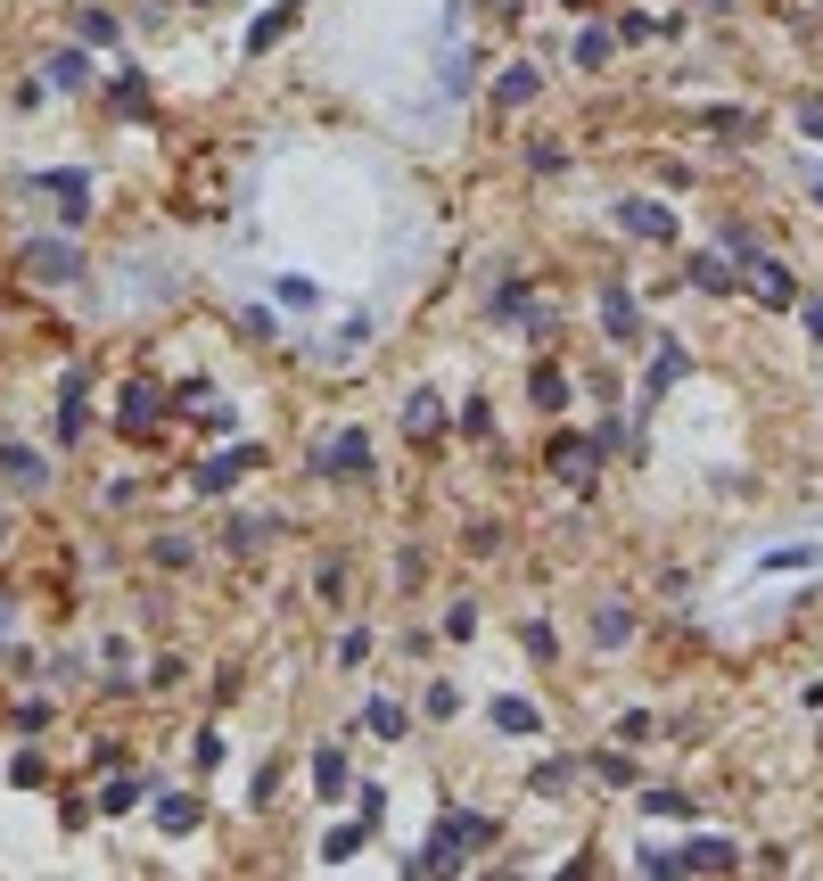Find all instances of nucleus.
Here are the masks:
<instances>
[{
  "instance_id": "51",
  "label": "nucleus",
  "mask_w": 823,
  "mask_h": 881,
  "mask_svg": "<svg viewBox=\"0 0 823 881\" xmlns=\"http://www.w3.org/2000/svg\"><path fill=\"white\" fill-rule=\"evenodd\" d=\"M445 635H453V643L478 635V601H453V610H445Z\"/></svg>"
},
{
  "instance_id": "56",
  "label": "nucleus",
  "mask_w": 823,
  "mask_h": 881,
  "mask_svg": "<svg viewBox=\"0 0 823 881\" xmlns=\"http://www.w3.org/2000/svg\"><path fill=\"white\" fill-rule=\"evenodd\" d=\"M807 198H815V215H823V182H815V189H807Z\"/></svg>"
},
{
  "instance_id": "25",
  "label": "nucleus",
  "mask_w": 823,
  "mask_h": 881,
  "mask_svg": "<svg viewBox=\"0 0 823 881\" xmlns=\"http://www.w3.org/2000/svg\"><path fill=\"white\" fill-rule=\"evenodd\" d=\"M108 108H115V115H124V124H132V115L149 108V75H140V66H124V75L108 83Z\"/></svg>"
},
{
  "instance_id": "8",
  "label": "nucleus",
  "mask_w": 823,
  "mask_h": 881,
  "mask_svg": "<svg viewBox=\"0 0 823 881\" xmlns=\"http://www.w3.org/2000/svg\"><path fill=\"white\" fill-rule=\"evenodd\" d=\"M684 281H692L700 297H733V289H741V264H733L725 247H700V256L684 264Z\"/></svg>"
},
{
  "instance_id": "11",
  "label": "nucleus",
  "mask_w": 823,
  "mask_h": 881,
  "mask_svg": "<svg viewBox=\"0 0 823 881\" xmlns=\"http://www.w3.org/2000/svg\"><path fill=\"white\" fill-rule=\"evenodd\" d=\"M91 50H83V41H66V50H50L41 58V83H50V91H91Z\"/></svg>"
},
{
  "instance_id": "33",
  "label": "nucleus",
  "mask_w": 823,
  "mask_h": 881,
  "mask_svg": "<svg viewBox=\"0 0 823 881\" xmlns=\"http://www.w3.org/2000/svg\"><path fill=\"white\" fill-rule=\"evenodd\" d=\"M363 346H371V321H363V314H355V321H346V330H337V338H330V346H321V355H330V363H355V355H363Z\"/></svg>"
},
{
  "instance_id": "3",
  "label": "nucleus",
  "mask_w": 823,
  "mask_h": 881,
  "mask_svg": "<svg viewBox=\"0 0 823 881\" xmlns=\"http://www.w3.org/2000/svg\"><path fill=\"white\" fill-rule=\"evenodd\" d=\"M17 189L25 198H50L66 223H91V173L83 166H34V173H17Z\"/></svg>"
},
{
  "instance_id": "35",
  "label": "nucleus",
  "mask_w": 823,
  "mask_h": 881,
  "mask_svg": "<svg viewBox=\"0 0 823 881\" xmlns=\"http://www.w3.org/2000/svg\"><path fill=\"white\" fill-rule=\"evenodd\" d=\"M469 66H478L469 50H445V75H437V91H445V99H462V91H469Z\"/></svg>"
},
{
  "instance_id": "54",
  "label": "nucleus",
  "mask_w": 823,
  "mask_h": 881,
  "mask_svg": "<svg viewBox=\"0 0 823 881\" xmlns=\"http://www.w3.org/2000/svg\"><path fill=\"white\" fill-rule=\"evenodd\" d=\"M807 338L823 346V297H807Z\"/></svg>"
},
{
  "instance_id": "17",
  "label": "nucleus",
  "mask_w": 823,
  "mask_h": 881,
  "mask_svg": "<svg viewBox=\"0 0 823 881\" xmlns=\"http://www.w3.org/2000/svg\"><path fill=\"white\" fill-rule=\"evenodd\" d=\"M536 91H543V66H527V58H511L494 75V108H536Z\"/></svg>"
},
{
  "instance_id": "36",
  "label": "nucleus",
  "mask_w": 823,
  "mask_h": 881,
  "mask_svg": "<svg viewBox=\"0 0 823 881\" xmlns=\"http://www.w3.org/2000/svg\"><path fill=\"white\" fill-rule=\"evenodd\" d=\"M700 115H709L725 140H749V132H758V115H749V108H700Z\"/></svg>"
},
{
  "instance_id": "52",
  "label": "nucleus",
  "mask_w": 823,
  "mask_h": 881,
  "mask_svg": "<svg viewBox=\"0 0 823 881\" xmlns=\"http://www.w3.org/2000/svg\"><path fill=\"white\" fill-rule=\"evenodd\" d=\"M189 750H198V767H223V750H231V742H223V733H214V725H206L198 742H189Z\"/></svg>"
},
{
  "instance_id": "1",
  "label": "nucleus",
  "mask_w": 823,
  "mask_h": 881,
  "mask_svg": "<svg viewBox=\"0 0 823 881\" xmlns=\"http://www.w3.org/2000/svg\"><path fill=\"white\" fill-rule=\"evenodd\" d=\"M494 824L478 816V807H445V824H437V841L420 848V857H404V873H462L469 848H487Z\"/></svg>"
},
{
  "instance_id": "21",
  "label": "nucleus",
  "mask_w": 823,
  "mask_h": 881,
  "mask_svg": "<svg viewBox=\"0 0 823 881\" xmlns=\"http://www.w3.org/2000/svg\"><path fill=\"white\" fill-rule=\"evenodd\" d=\"M83 395H91V379L66 371V388H58V445H75V437H83V413H91Z\"/></svg>"
},
{
  "instance_id": "14",
  "label": "nucleus",
  "mask_w": 823,
  "mask_h": 881,
  "mask_svg": "<svg viewBox=\"0 0 823 881\" xmlns=\"http://www.w3.org/2000/svg\"><path fill=\"white\" fill-rule=\"evenodd\" d=\"M355 791V767H346V742H321L314 750V799H346Z\"/></svg>"
},
{
  "instance_id": "32",
  "label": "nucleus",
  "mask_w": 823,
  "mask_h": 881,
  "mask_svg": "<svg viewBox=\"0 0 823 881\" xmlns=\"http://www.w3.org/2000/svg\"><path fill=\"white\" fill-rule=\"evenodd\" d=\"M610 50H617V34H610V25H585L568 58H577V66H610Z\"/></svg>"
},
{
  "instance_id": "20",
  "label": "nucleus",
  "mask_w": 823,
  "mask_h": 881,
  "mask_svg": "<svg viewBox=\"0 0 823 881\" xmlns=\"http://www.w3.org/2000/svg\"><path fill=\"white\" fill-rule=\"evenodd\" d=\"M487 717H494V733H511V742H536V733H543V717H536V700H519V693H503V700H487Z\"/></svg>"
},
{
  "instance_id": "31",
  "label": "nucleus",
  "mask_w": 823,
  "mask_h": 881,
  "mask_svg": "<svg viewBox=\"0 0 823 881\" xmlns=\"http://www.w3.org/2000/svg\"><path fill=\"white\" fill-rule=\"evenodd\" d=\"M568 783H577V767H568V758H543V767L527 774V791H536V799H561Z\"/></svg>"
},
{
  "instance_id": "27",
  "label": "nucleus",
  "mask_w": 823,
  "mask_h": 881,
  "mask_svg": "<svg viewBox=\"0 0 823 881\" xmlns=\"http://www.w3.org/2000/svg\"><path fill=\"white\" fill-rule=\"evenodd\" d=\"M363 725H371L379 742H404V733H412V717H404V700H388V693H379L371 709H363Z\"/></svg>"
},
{
  "instance_id": "49",
  "label": "nucleus",
  "mask_w": 823,
  "mask_h": 881,
  "mask_svg": "<svg viewBox=\"0 0 823 881\" xmlns=\"http://www.w3.org/2000/svg\"><path fill=\"white\" fill-rule=\"evenodd\" d=\"M651 709H626V717H617V742H626V750H635V742H651Z\"/></svg>"
},
{
  "instance_id": "10",
  "label": "nucleus",
  "mask_w": 823,
  "mask_h": 881,
  "mask_svg": "<svg viewBox=\"0 0 823 881\" xmlns=\"http://www.w3.org/2000/svg\"><path fill=\"white\" fill-rule=\"evenodd\" d=\"M601 338H610V346H635V338H642V314H635V289H626V281L601 289Z\"/></svg>"
},
{
  "instance_id": "53",
  "label": "nucleus",
  "mask_w": 823,
  "mask_h": 881,
  "mask_svg": "<svg viewBox=\"0 0 823 881\" xmlns=\"http://www.w3.org/2000/svg\"><path fill=\"white\" fill-rule=\"evenodd\" d=\"M157 561H165V568H189V536H157Z\"/></svg>"
},
{
  "instance_id": "18",
  "label": "nucleus",
  "mask_w": 823,
  "mask_h": 881,
  "mask_svg": "<svg viewBox=\"0 0 823 881\" xmlns=\"http://www.w3.org/2000/svg\"><path fill=\"white\" fill-rule=\"evenodd\" d=\"M741 272H749V289H758V305H790L799 297V281H790L783 256H758V264H741Z\"/></svg>"
},
{
  "instance_id": "39",
  "label": "nucleus",
  "mask_w": 823,
  "mask_h": 881,
  "mask_svg": "<svg viewBox=\"0 0 823 881\" xmlns=\"http://www.w3.org/2000/svg\"><path fill=\"white\" fill-rule=\"evenodd\" d=\"M314 594H321V601H346V561H337V552L314 568Z\"/></svg>"
},
{
  "instance_id": "43",
  "label": "nucleus",
  "mask_w": 823,
  "mask_h": 881,
  "mask_svg": "<svg viewBox=\"0 0 823 881\" xmlns=\"http://www.w3.org/2000/svg\"><path fill=\"white\" fill-rule=\"evenodd\" d=\"M593 774H601V783H617V791H626V783H635V758H626V750H601V758H593Z\"/></svg>"
},
{
  "instance_id": "45",
  "label": "nucleus",
  "mask_w": 823,
  "mask_h": 881,
  "mask_svg": "<svg viewBox=\"0 0 823 881\" xmlns=\"http://www.w3.org/2000/svg\"><path fill=\"white\" fill-rule=\"evenodd\" d=\"M9 783H17V791H34V783H50V767H41L34 750H17V758H9Z\"/></svg>"
},
{
  "instance_id": "13",
  "label": "nucleus",
  "mask_w": 823,
  "mask_h": 881,
  "mask_svg": "<svg viewBox=\"0 0 823 881\" xmlns=\"http://www.w3.org/2000/svg\"><path fill=\"white\" fill-rule=\"evenodd\" d=\"M149 807H157V832H165V841H182V832L206 824V799H189V791H149Z\"/></svg>"
},
{
  "instance_id": "34",
  "label": "nucleus",
  "mask_w": 823,
  "mask_h": 881,
  "mask_svg": "<svg viewBox=\"0 0 823 881\" xmlns=\"http://www.w3.org/2000/svg\"><path fill=\"white\" fill-rule=\"evenodd\" d=\"M519 643H527V659H536V668H552V659H561V635H552L543 619H527V626H519Z\"/></svg>"
},
{
  "instance_id": "15",
  "label": "nucleus",
  "mask_w": 823,
  "mask_h": 881,
  "mask_svg": "<svg viewBox=\"0 0 823 881\" xmlns=\"http://www.w3.org/2000/svg\"><path fill=\"white\" fill-rule=\"evenodd\" d=\"M675 865H684V873H741V848L709 832V841H684V848H675Z\"/></svg>"
},
{
  "instance_id": "6",
  "label": "nucleus",
  "mask_w": 823,
  "mask_h": 881,
  "mask_svg": "<svg viewBox=\"0 0 823 881\" xmlns=\"http://www.w3.org/2000/svg\"><path fill=\"white\" fill-rule=\"evenodd\" d=\"M610 223L635 240H675V207H659V198H610Z\"/></svg>"
},
{
  "instance_id": "22",
  "label": "nucleus",
  "mask_w": 823,
  "mask_h": 881,
  "mask_svg": "<svg viewBox=\"0 0 823 881\" xmlns=\"http://www.w3.org/2000/svg\"><path fill=\"white\" fill-rule=\"evenodd\" d=\"M626 643H635V610H626V601H601L593 610V651H626Z\"/></svg>"
},
{
  "instance_id": "55",
  "label": "nucleus",
  "mask_w": 823,
  "mask_h": 881,
  "mask_svg": "<svg viewBox=\"0 0 823 881\" xmlns=\"http://www.w3.org/2000/svg\"><path fill=\"white\" fill-rule=\"evenodd\" d=\"M9 619H17V601H0V635H9Z\"/></svg>"
},
{
  "instance_id": "12",
  "label": "nucleus",
  "mask_w": 823,
  "mask_h": 881,
  "mask_svg": "<svg viewBox=\"0 0 823 881\" xmlns=\"http://www.w3.org/2000/svg\"><path fill=\"white\" fill-rule=\"evenodd\" d=\"M0 478H9L17 494H41L50 487V462H41L34 445H17V437H0Z\"/></svg>"
},
{
  "instance_id": "23",
  "label": "nucleus",
  "mask_w": 823,
  "mask_h": 881,
  "mask_svg": "<svg viewBox=\"0 0 823 881\" xmlns=\"http://www.w3.org/2000/svg\"><path fill=\"white\" fill-rule=\"evenodd\" d=\"M297 9H305V0H272V9H263V17L247 25V58H263V50H272V41H281L288 25H297Z\"/></svg>"
},
{
  "instance_id": "47",
  "label": "nucleus",
  "mask_w": 823,
  "mask_h": 881,
  "mask_svg": "<svg viewBox=\"0 0 823 881\" xmlns=\"http://www.w3.org/2000/svg\"><path fill=\"white\" fill-rule=\"evenodd\" d=\"M272 297H281V305H314V297H321V289H314V281H305V272H281V281H272Z\"/></svg>"
},
{
  "instance_id": "50",
  "label": "nucleus",
  "mask_w": 823,
  "mask_h": 881,
  "mask_svg": "<svg viewBox=\"0 0 823 881\" xmlns=\"http://www.w3.org/2000/svg\"><path fill=\"white\" fill-rule=\"evenodd\" d=\"M462 429L469 437H494V404H487V395H469V404H462Z\"/></svg>"
},
{
  "instance_id": "46",
  "label": "nucleus",
  "mask_w": 823,
  "mask_h": 881,
  "mask_svg": "<svg viewBox=\"0 0 823 881\" xmlns=\"http://www.w3.org/2000/svg\"><path fill=\"white\" fill-rule=\"evenodd\" d=\"M635 873L667 881V873H684V865H675V848H635Z\"/></svg>"
},
{
  "instance_id": "29",
  "label": "nucleus",
  "mask_w": 823,
  "mask_h": 881,
  "mask_svg": "<svg viewBox=\"0 0 823 881\" xmlns=\"http://www.w3.org/2000/svg\"><path fill=\"white\" fill-rule=\"evenodd\" d=\"M363 841H371V824H337L330 841H321V865H355V857H363Z\"/></svg>"
},
{
  "instance_id": "38",
  "label": "nucleus",
  "mask_w": 823,
  "mask_h": 881,
  "mask_svg": "<svg viewBox=\"0 0 823 881\" xmlns=\"http://www.w3.org/2000/svg\"><path fill=\"white\" fill-rule=\"evenodd\" d=\"M716 247H725L733 264H758V256H766V247H758V231H741V223H725V240H716Z\"/></svg>"
},
{
  "instance_id": "2",
  "label": "nucleus",
  "mask_w": 823,
  "mask_h": 881,
  "mask_svg": "<svg viewBox=\"0 0 823 881\" xmlns=\"http://www.w3.org/2000/svg\"><path fill=\"white\" fill-rule=\"evenodd\" d=\"M17 272L41 289H75L83 281V247L66 240V231H34V240H17Z\"/></svg>"
},
{
  "instance_id": "24",
  "label": "nucleus",
  "mask_w": 823,
  "mask_h": 881,
  "mask_svg": "<svg viewBox=\"0 0 823 881\" xmlns=\"http://www.w3.org/2000/svg\"><path fill=\"white\" fill-rule=\"evenodd\" d=\"M395 413H404V429H412V437H437V429H445V404H437V388H412Z\"/></svg>"
},
{
  "instance_id": "48",
  "label": "nucleus",
  "mask_w": 823,
  "mask_h": 881,
  "mask_svg": "<svg viewBox=\"0 0 823 881\" xmlns=\"http://www.w3.org/2000/svg\"><path fill=\"white\" fill-rule=\"evenodd\" d=\"M173 404H182V413H198V420H206V413H214V404H223V395L206 388V379H189V388H182V395H173Z\"/></svg>"
},
{
  "instance_id": "37",
  "label": "nucleus",
  "mask_w": 823,
  "mask_h": 881,
  "mask_svg": "<svg viewBox=\"0 0 823 881\" xmlns=\"http://www.w3.org/2000/svg\"><path fill=\"white\" fill-rule=\"evenodd\" d=\"M766 568H823V544H774Z\"/></svg>"
},
{
  "instance_id": "9",
  "label": "nucleus",
  "mask_w": 823,
  "mask_h": 881,
  "mask_svg": "<svg viewBox=\"0 0 823 881\" xmlns=\"http://www.w3.org/2000/svg\"><path fill=\"white\" fill-rule=\"evenodd\" d=\"M256 462H263L256 445H239V453H206V462L189 469V487H198V494H231V487H239V469H256Z\"/></svg>"
},
{
  "instance_id": "16",
  "label": "nucleus",
  "mask_w": 823,
  "mask_h": 881,
  "mask_svg": "<svg viewBox=\"0 0 823 881\" xmlns=\"http://www.w3.org/2000/svg\"><path fill=\"white\" fill-rule=\"evenodd\" d=\"M527 404H536L543 420L568 413V371H561V363H536V371H527Z\"/></svg>"
},
{
  "instance_id": "30",
  "label": "nucleus",
  "mask_w": 823,
  "mask_h": 881,
  "mask_svg": "<svg viewBox=\"0 0 823 881\" xmlns=\"http://www.w3.org/2000/svg\"><path fill=\"white\" fill-rule=\"evenodd\" d=\"M115 34H124V25H115L108 9H75V41H83V50H108Z\"/></svg>"
},
{
  "instance_id": "4",
  "label": "nucleus",
  "mask_w": 823,
  "mask_h": 881,
  "mask_svg": "<svg viewBox=\"0 0 823 881\" xmlns=\"http://www.w3.org/2000/svg\"><path fill=\"white\" fill-rule=\"evenodd\" d=\"M314 469H321V478H371V437H363V429L321 437V445H314Z\"/></svg>"
},
{
  "instance_id": "42",
  "label": "nucleus",
  "mask_w": 823,
  "mask_h": 881,
  "mask_svg": "<svg viewBox=\"0 0 823 881\" xmlns=\"http://www.w3.org/2000/svg\"><path fill=\"white\" fill-rule=\"evenodd\" d=\"M642 807H651V816H675V824L692 816V799H684V791H667V783H659V791H642Z\"/></svg>"
},
{
  "instance_id": "40",
  "label": "nucleus",
  "mask_w": 823,
  "mask_h": 881,
  "mask_svg": "<svg viewBox=\"0 0 823 881\" xmlns=\"http://www.w3.org/2000/svg\"><path fill=\"white\" fill-rule=\"evenodd\" d=\"M790 115H799V140H815V149H823V91H807Z\"/></svg>"
},
{
  "instance_id": "28",
  "label": "nucleus",
  "mask_w": 823,
  "mask_h": 881,
  "mask_svg": "<svg viewBox=\"0 0 823 881\" xmlns=\"http://www.w3.org/2000/svg\"><path fill=\"white\" fill-rule=\"evenodd\" d=\"M140 799H149V783H140V774H115V783L99 791V816H132Z\"/></svg>"
},
{
  "instance_id": "26",
  "label": "nucleus",
  "mask_w": 823,
  "mask_h": 881,
  "mask_svg": "<svg viewBox=\"0 0 823 881\" xmlns=\"http://www.w3.org/2000/svg\"><path fill=\"white\" fill-rule=\"evenodd\" d=\"M272 536H281V519H272V511H247V519H231V552H263Z\"/></svg>"
},
{
  "instance_id": "44",
  "label": "nucleus",
  "mask_w": 823,
  "mask_h": 881,
  "mask_svg": "<svg viewBox=\"0 0 823 881\" xmlns=\"http://www.w3.org/2000/svg\"><path fill=\"white\" fill-rule=\"evenodd\" d=\"M99 659H108V684H115V693H132V651H124V643H99Z\"/></svg>"
},
{
  "instance_id": "41",
  "label": "nucleus",
  "mask_w": 823,
  "mask_h": 881,
  "mask_svg": "<svg viewBox=\"0 0 823 881\" xmlns=\"http://www.w3.org/2000/svg\"><path fill=\"white\" fill-rule=\"evenodd\" d=\"M363 659H371V626H346L337 635V668H363Z\"/></svg>"
},
{
  "instance_id": "19",
  "label": "nucleus",
  "mask_w": 823,
  "mask_h": 881,
  "mask_svg": "<svg viewBox=\"0 0 823 881\" xmlns=\"http://www.w3.org/2000/svg\"><path fill=\"white\" fill-rule=\"evenodd\" d=\"M684 371H692V355H684V346H659V355H651V371H642V395H635V404L651 413V404H659V395H667Z\"/></svg>"
},
{
  "instance_id": "5",
  "label": "nucleus",
  "mask_w": 823,
  "mask_h": 881,
  "mask_svg": "<svg viewBox=\"0 0 823 881\" xmlns=\"http://www.w3.org/2000/svg\"><path fill=\"white\" fill-rule=\"evenodd\" d=\"M543 462H552V478H561V487L585 494V487H593V469L610 462V453H601L593 437H552V453H543Z\"/></svg>"
},
{
  "instance_id": "7",
  "label": "nucleus",
  "mask_w": 823,
  "mask_h": 881,
  "mask_svg": "<svg viewBox=\"0 0 823 881\" xmlns=\"http://www.w3.org/2000/svg\"><path fill=\"white\" fill-rule=\"evenodd\" d=\"M165 413H173V404H165V388H157V379H132V388H124V404H115V429H124V437H140V429H157Z\"/></svg>"
}]
</instances>
